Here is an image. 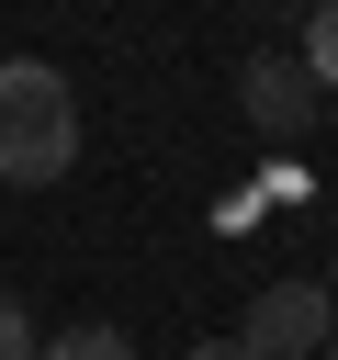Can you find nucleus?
<instances>
[{"mask_svg": "<svg viewBox=\"0 0 338 360\" xmlns=\"http://www.w3.org/2000/svg\"><path fill=\"white\" fill-rule=\"evenodd\" d=\"M68 158H79V101H68V79H56L45 56H11V68H0V180L45 191V180H68Z\"/></svg>", "mask_w": 338, "mask_h": 360, "instance_id": "nucleus-1", "label": "nucleus"}, {"mask_svg": "<svg viewBox=\"0 0 338 360\" xmlns=\"http://www.w3.org/2000/svg\"><path fill=\"white\" fill-rule=\"evenodd\" d=\"M327 338H338V304H327L315 281H270V292L248 304V326H237L248 360H315Z\"/></svg>", "mask_w": 338, "mask_h": 360, "instance_id": "nucleus-2", "label": "nucleus"}, {"mask_svg": "<svg viewBox=\"0 0 338 360\" xmlns=\"http://www.w3.org/2000/svg\"><path fill=\"white\" fill-rule=\"evenodd\" d=\"M237 90H248V124H259V135H304V124H315V79H304L293 56H248Z\"/></svg>", "mask_w": 338, "mask_h": 360, "instance_id": "nucleus-3", "label": "nucleus"}, {"mask_svg": "<svg viewBox=\"0 0 338 360\" xmlns=\"http://www.w3.org/2000/svg\"><path fill=\"white\" fill-rule=\"evenodd\" d=\"M45 360H135V349H124V326H56Z\"/></svg>", "mask_w": 338, "mask_h": 360, "instance_id": "nucleus-4", "label": "nucleus"}, {"mask_svg": "<svg viewBox=\"0 0 338 360\" xmlns=\"http://www.w3.org/2000/svg\"><path fill=\"white\" fill-rule=\"evenodd\" d=\"M293 68H304L315 90H338V0H327V11L304 22V56H293Z\"/></svg>", "mask_w": 338, "mask_h": 360, "instance_id": "nucleus-5", "label": "nucleus"}, {"mask_svg": "<svg viewBox=\"0 0 338 360\" xmlns=\"http://www.w3.org/2000/svg\"><path fill=\"white\" fill-rule=\"evenodd\" d=\"M0 360H45V338H34V315L0 292Z\"/></svg>", "mask_w": 338, "mask_h": 360, "instance_id": "nucleus-6", "label": "nucleus"}, {"mask_svg": "<svg viewBox=\"0 0 338 360\" xmlns=\"http://www.w3.org/2000/svg\"><path fill=\"white\" fill-rule=\"evenodd\" d=\"M192 360H248V349H237V338H203V349H192Z\"/></svg>", "mask_w": 338, "mask_h": 360, "instance_id": "nucleus-7", "label": "nucleus"}, {"mask_svg": "<svg viewBox=\"0 0 338 360\" xmlns=\"http://www.w3.org/2000/svg\"><path fill=\"white\" fill-rule=\"evenodd\" d=\"M327 304H338V270H327Z\"/></svg>", "mask_w": 338, "mask_h": 360, "instance_id": "nucleus-8", "label": "nucleus"}, {"mask_svg": "<svg viewBox=\"0 0 338 360\" xmlns=\"http://www.w3.org/2000/svg\"><path fill=\"white\" fill-rule=\"evenodd\" d=\"M327 360H338V338H327Z\"/></svg>", "mask_w": 338, "mask_h": 360, "instance_id": "nucleus-9", "label": "nucleus"}]
</instances>
